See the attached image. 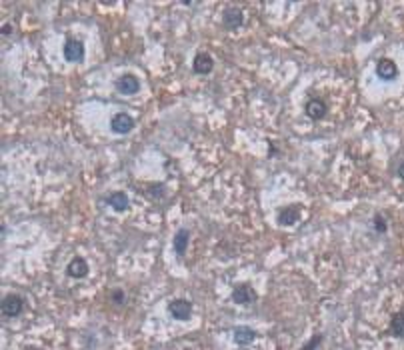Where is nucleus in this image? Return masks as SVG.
Listing matches in <instances>:
<instances>
[{"mask_svg": "<svg viewBox=\"0 0 404 350\" xmlns=\"http://www.w3.org/2000/svg\"><path fill=\"white\" fill-rule=\"evenodd\" d=\"M132 128H134V118L128 116L126 112L114 114L112 120H110V130H112L114 134H128Z\"/></svg>", "mask_w": 404, "mask_h": 350, "instance_id": "obj_1", "label": "nucleus"}, {"mask_svg": "<svg viewBox=\"0 0 404 350\" xmlns=\"http://www.w3.org/2000/svg\"><path fill=\"white\" fill-rule=\"evenodd\" d=\"M22 306H24V300L18 294H6L2 298V314L8 318L18 316L22 312Z\"/></svg>", "mask_w": 404, "mask_h": 350, "instance_id": "obj_2", "label": "nucleus"}, {"mask_svg": "<svg viewBox=\"0 0 404 350\" xmlns=\"http://www.w3.org/2000/svg\"><path fill=\"white\" fill-rule=\"evenodd\" d=\"M376 76L380 80H394L398 76V66L390 58H380L376 62Z\"/></svg>", "mask_w": 404, "mask_h": 350, "instance_id": "obj_3", "label": "nucleus"}, {"mask_svg": "<svg viewBox=\"0 0 404 350\" xmlns=\"http://www.w3.org/2000/svg\"><path fill=\"white\" fill-rule=\"evenodd\" d=\"M64 58L68 62H80L84 58V44L76 38H68L64 44Z\"/></svg>", "mask_w": 404, "mask_h": 350, "instance_id": "obj_4", "label": "nucleus"}, {"mask_svg": "<svg viewBox=\"0 0 404 350\" xmlns=\"http://www.w3.org/2000/svg\"><path fill=\"white\" fill-rule=\"evenodd\" d=\"M232 300L236 304H254L256 302V292L250 284H238L232 290Z\"/></svg>", "mask_w": 404, "mask_h": 350, "instance_id": "obj_5", "label": "nucleus"}, {"mask_svg": "<svg viewBox=\"0 0 404 350\" xmlns=\"http://www.w3.org/2000/svg\"><path fill=\"white\" fill-rule=\"evenodd\" d=\"M116 88H118L120 94H124V96H132V94L138 92L140 82H138V78H136L134 74H124V76H120V78L116 80Z\"/></svg>", "mask_w": 404, "mask_h": 350, "instance_id": "obj_6", "label": "nucleus"}, {"mask_svg": "<svg viewBox=\"0 0 404 350\" xmlns=\"http://www.w3.org/2000/svg\"><path fill=\"white\" fill-rule=\"evenodd\" d=\"M168 312L176 320H188L190 314H192V304L188 300H172L168 304Z\"/></svg>", "mask_w": 404, "mask_h": 350, "instance_id": "obj_7", "label": "nucleus"}, {"mask_svg": "<svg viewBox=\"0 0 404 350\" xmlns=\"http://www.w3.org/2000/svg\"><path fill=\"white\" fill-rule=\"evenodd\" d=\"M300 220V206L294 204V206H284L280 212H278V224L282 226H292Z\"/></svg>", "mask_w": 404, "mask_h": 350, "instance_id": "obj_8", "label": "nucleus"}, {"mask_svg": "<svg viewBox=\"0 0 404 350\" xmlns=\"http://www.w3.org/2000/svg\"><path fill=\"white\" fill-rule=\"evenodd\" d=\"M212 66H214V60H212V56H210L208 52H198V54L194 56L192 68H194L196 74H210Z\"/></svg>", "mask_w": 404, "mask_h": 350, "instance_id": "obj_9", "label": "nucleus"}, {"mask_svg": "<svg viewBox=\"0 0 404 350\" xmlns=\"http://www.w3.org/2000/svg\"><path fill=\"white\" fill-rule=\"evenodd\" d=\"M222 22H224V26H226L228 30H236V28L242 26V22H244V14H242L240 8H228V10L224 12Z\"/></svg>", "mask_w": 404, "mask_h": 350, "instance_id": "obj_10", "label": "nucleus"}, {"mask_svg": "<svg viewBox=\"0 0 404 350\" xmlns=\"http://www.w3.org/2000/svg\"><path fill=\"white\" fill-rule=\"evenodd\" d=\"M306 114L312 118V120H322L326 116V104L320 100V98H310L306 102Z\"/></svg>", "mask_w": 404, "mask_h": 350, "instance_id": "obj_11", "label": "nucleus"}, {"mask_svg": "<svg viewBox=\"0 0 404 350\" xmlns=\"http://www.w3.org/2000/svg\"><path fill=\"white\" fill-rule=\"evenodd\" d=\"M66 272H68V276H72V278H84V276L88 274V264H86L84 258L76 256V258H72L70 264L66 266Z\"/></svg>", "mask_w": 404, "mask_h": 350, "instance_id": "obj_12", "label": "nucleus"}, {"mask_svg": "<svg viewBox=\"0 0 404 350\" xmlns=\"http://www.w3.org/2000/svg\"><path fill=\"white\" fill-rule=\"evenodd\" d=\"M106 202H108V206H112L116 212H124V210L130 206L128 196H126L124 192H114V194H110V196L106 198Z\"/></svg>", "mask_w": 404, "mask_h": 350, "instance_id": "obj_13", "label": "nucleus"}, {"mask_svg": "<svg viewBox=\"0 0 404 350\" xmlns=\"http://www.w3.org/2000/svg\"><path fill=\"white\" fill-rule=\"evenodd\" d=\"M254 338H256V332H254L252 328H246V326L234 328V342H236V344L246 346V344H250Z\"/></svg>", "mask_w": 404, "mask_h": 350, "instance_id": "obj_14", "label": "nucleus"}, {"mask_svg": "<svg viewBox=\"0 0 404 350\" xmlns=\"http://www.w3.org/2000/svg\"><path fill=\"white\" fill-rule=\"evenodd\" d=\"M188 238H190V232L186 230V228H180L178 232H176V236H174V250H176V254H184L186 252V246H188Z\"/></svg>", "mask_w": 404, "mask_h": 350, "instance_id": "obj_15", "label": "nucleus"}, {"mask_svg": "<svg viewBox=\"0 0 404 350\" xmlns=\"http://www.w3.org/2000/svg\"><path fill=\"white\" fill-rule=\"evenodd\" d=\"M390 334L396 338L404 336V310H400L398 314H394V318L390 320Z\"/></svg>", "mask_w": 404, "mask_h": 350, "instance_id": "obj_16", "label": "nucleus"}, {"mask_svg": "<svg viewBox=\"0 0 404 350\" xmlns=\"http://www.w3.org/2000/svg\"><path fill=\"white\" fill-rule=\"evenodd\" d=\"M372 222H374V230H376V232H386L388 224H386V218H384L382 214H376Z\"/></svg>", "mask_w": 404, "mask_h": 350, "instance_id": "obj_17", "label": "nucleus"}, {"mask_svg": "<svg viewBox=\"0 0 404 350\" xmlns=\"http://www.w3.org/2000/svg\"><path fill=\"white\" fill-rule=\"evenodd\" d=\"M320 342H322V334H316V336H314V338H312L308 344H304L300 350H316V346H318Z\"/></svg>", "mask_w": 404, "mask_h": 350, "instance_id": "obj_18", "label": "nucleus"}, {"mask_svg": "<svg viewBox=\"0 0 404 350\" xmlns=\"http://www.w3.org/2000/svg\"><path fill=\"white\" fill-rule=\"evenodd\" d=\"M110 298H112V302H114V304H122V302H124V292L116 288V290H112V292H110Z\"/></svg>", "mask_w": 404, "mask_h": 350, "instance_id": "obj_19", "label": "nucleus"}, {"mask_svg": "<svg viewBox=\"0 0 404 350\" xmlns=\"http://www.w3.org/2000/svg\"><path fill=\"white\" fill-rule=\"evenodd\" d=\"M10 32H12V28H10V24H4V26H2V34H4V36H6V34H10Z\"/></svg>", "mask_w": 404, "mask_h": 350, "instance_id": "obj_20", "label": "nucleus"}, {"mask_svg": "<svg viewBox=\"0 0 404 350\" xmlns=\"http://www.w3.org/2000/svg\"><path fill=\"white\" fill-rule=\"evenodd\" d=\"M396 172H398V176H400V178L404 180V162H402V164L398 166V170H396Z\"/></svg>", "mask_w": 404, "mask_h": 350, "instance_id": "obj_21", "label": "nucleus"}]
</instances>
